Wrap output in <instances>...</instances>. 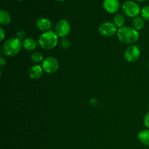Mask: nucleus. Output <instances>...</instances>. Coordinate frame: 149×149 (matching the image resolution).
<instances>
[{
	"label": "nucleus",
	"mask_w": 149,
	"mask_h": 149,
	"mask_svg": "<svg viewBox=\"0 0 149 149\" xmlns=\"http://www.w3.org/2000/svg\"><path fill=\"white\" fill-rule=\"evenodd\" d=\"M116 35L121 42L127 45L135 43L140 38V33L138 31L130 26H123L120 29H118Z\"/></svg>",
	"instance_id": "nucleus-1"
},
{
	"label": "nucleus",
	"mask_w": 149,
	"mask_h": 149,
	"mask_svg": "<svg viewBox=\"0 0 149 149\" xmlns=\"http://www.w3.org/2000/svg\"><path fill=\"white\" fill-rule=\"evenodd\" d=\"M58 43V36L55 31L50 30L44 32L38 39V44L44 49H52L57 46Z\"/></svg>",
	"instance_id": "nucleus-2"
},
{
	"label": "nucleus",
	"mask_w": 149,
	"mask_h": 149,
	"mask_svg": "<svg viewBox=\"0 0 149 149\" xmlns=\"http://www.w3.org/2000/svg\"><path fill=\"white\" fill-rule=\"evenodd\" d=\"M23 47V42L17 37L10 38L3 45V52L7 57H13L19 53Z\"/></svg>",
	"instance_id": "nucleus-3"
},
{
	"label": "nucleus",
	"mask_w": 149,
	"mask_h": 149,
	"mask_svg": "<svg viewBox=\"0 0 149 149\" xmlns=\"http://www.w3.org/2000/svg\"><path fill=\"white\" fill-rule=\"evenodd\" d=\"M122 10L124 14L130 17H135L141 14V9L139 4L132 0H128L122 4Z\"/></svg>",
	"instance_id": "nucleus-4"
},
{
	"label": "nucleus",
	"mask_w": 149,
	"mask_h": 149,
	"mask_svg": "<svg viewBox=\"0 0 149 149\" xmlns=\"http://www.w3.org/2000/svg\"><path fill=\"white\" fill-rule=\"evenodd\" d=\"M42 66L44 71L47 74H53L59 68V61L55 57H47L42 61Z\"/></svg>",
	"instance_id": "nucleus-5"
},
{
	"label": "nucleus",
	"mask_w": 149,
	"mask_h": 149,
	"mask_svg": "<svg viewBox=\"0 0 149 149\" xmlns=\"http://www.w3.org/2000/svg\"><path fill=\"white\" fill-rule=\"evenodd\" d=\"M71 31V25L66 19H61L56 23L55 26V32L58 37H66Z\"/></svg>",
	"instance_id": "nucleus-6"
},
{
	"label": "nucleus",
	"mask_w": 149,
	"mask_h": 149,
	"mask_svg": "<svg viewBox=\"0 0 149 149\" xmlns=\"http://www.w3.org/2000/svg\"><path fill=\"white\" fill-rule=\"evenodd\" d=\"M98 31L102 36H106V37H111L117 33L118 29L113 23L104 22L100 25L98 28Z\"/></svg>",
	"instance_id": "nucleus-7"
},
{
	"label": "nucleus",
	"mask_w": 149,
	"mask_h": 149,
	"mask_svg": "<svg viewBox=\"0 0 149 149\" xmlns=\"http://www.w3.org/2000/svg\"><path fill=\"white\" fill-rule=\"evenodd\" d=\"M141 56V49L138 46L131 45L127 47L125 52V58L127 62H135Z\"/></svg>",
	"instance_id": "nucleus-8"
},
{
	"label": "nucleus",
	"mask_w": 149,
	"mask_h": 149,
	"mask_svg": "<svg viewBox=\"0 0 149 149\" xmlns=\"http://www.w3.org/2000/svg\"><path fill=\"white\" fill-rule=\"evenodd\" d=\"M103 6L107 13L113 14L119 11L120 3L119 0H103Z\"/></svg>",
	"instance_id": "nucleus-9"
},
{
	"label": "nucleus",
	"mask_w": 149,
	"mask_h": 149,
	"mask_svg": "<svg viewBox=\"0 0 149 149\" xmlns=\"http://www.w3.org/2000/svg\"><path fill=\"white\" fill-rule=\"evenodd\" d=\"M36 26L39 30L46 32L51 30L52 22L48 18H46V17H40V18L36 20Z\"/></svg>",
	"instance_id": "nucleus-10"
},
{
	"label": "nucleus",
	"mask_w": 149,
	"mask_h": 149,
	"mask_svg": "<svg viewBox=\"0 0 149 149\" xmlns=\"http://www.w3.org/2000/svg\"><path fill=\"white\" fill-rule=\"evenodd\" d=\"M43 68L42 66L40 65H33L31 68L29 69V75L31 79H39L41 77H42V74H43Z\"/></svg>",
	"instance_id": "nucleus-11"
},
{
	"label": "nucleus",
	"mask_w": 149,
	"mask_h": 149,
	"mask_svg": "<svg viewBox=\"0 0 149 149\" xmlns=\"http://www.w3.org/2000/svg\"><path fill=\"white\" fill-rule=\"evenodd\" d=\"M37 47V42L33 38L28 37L23 40V47L27 51H33Z\"/></svg>",
	"instance_id": "nucleus-12"
},
{
	"label": "nucleus",
	"mask_w": 149,
	"mask_h": 149,
	"mask_svg": "<svg viewBox=\"0 0 149 149\" xmlns=\"http://www.w3.org/2000/svg\"><path fill=\"white\" fill-rule=\"evenodd\" d=\"M138 138L141 143L149 146V129H146L138 133Z\"/></svg>",
	"instance_id": "nucleus-13"
},
{
	"label": "nucleus",
	"mask_w": 149,
	"mask_h": 149,
	"mask_svg": "<svg viewBox=\"0 0 149 149\" xmlns=\"http://www.w3.org/2000/svg\"><path fill=\"white\" fill-rule=\"evenodd\" d=\"M132 26L135 30H142L145 26V20L141 16H137L132 20Z\"/></svg>",
	"instance_id": "nucleus-14"
},
{
	"label": "nucleus",
	"mask_w": 149,
	"mask_h": 149,
	"mask_svg": "<svg viewBox=\"0 0 149 149\" xmlns=\"http://www.w3.org/2000/svg\"><path fill=\"white\" fill-rule=\"evenodd\" d=\"M11 22V16L5 10H0V23L1 25H8Z\"/></svg>",
	"instance_id": "nucleus-15"
},
{
	"label": "nucleus",
	"mask_w": 149,
	"mask_h": 149,
	"mask_svg": "<svg viewBox=\"0 0 149 149\" xmlns=\"http://www.w3.org/2000/svg\"><path fill=\"white\" fill-rule=\"evenodd\" d=\"M125 23V17L122 14H116L113 17V23L116 25V26L119 29L123 27L124 24Z\"/></svg>",
	"instance_id": "nucleus-16"
},
{
	"label": "nucleus",
	"mask_w": 149,
	"mask_h": 149,
	"mask_svg": "<svg viewBox=\"0 0 149 149\" xmlns=\"http://www.w3.org/2000/svg\"><path fill=\"white\" fill-rule=\"evenodd\" d=\"M31 59L33 63H39L44 61L43 55L39 52H33L31 55Z\"/></svg>",
	"instance_id": "nucleus-17"
},
{
	"label": "nucleus",
	"mask_w": 149,
	"mask_h": 149,
	"mask_svg": "<svg viewBox=\"0 0 149 149\" xmlns=\"http://www.w3.org/2000/svg\"><path fill=\"white\" fill-rule=\"evenodd\" d=\"M141 16L144 20H149V5H146L141 9Z\"/></svg>",
	"instance_id": "nucleus-18"
},
{
	"label": "nucleus",
	"mask_w": 149,
	"mask_h": 149,
	"mask_svg": "<svg viewBox=\"0 0 149 149\" xmlns=\"http://www.w3.org/2000/svg\"><path fill=\"white\" fill-rule=\"evenodd\" d=\"M60 45L63 49H68L71 46V42H70L69 39L66 37L61 38V42H60Z\"/></svg>",
	"instance_id": "nucleus-19"
},
{
	"label": "nucleus",
	"mask_w": 149,
	"mask_h": 149,
	"mask_svg": "<svg viewBox=\"0 0 149 149\" xmlns=\"http://www.w3.org/2000/svg\"><path fill=\"white\" fill-rule=\"evenodd\" d=\"M144 125L146 127L147 129H149V111L146 114L145 117H144Z\"/></svg>",
	"instance_id": "nucleus-20"
},
{
	"label": "nucleus",
	"mask_w": 149,
	"mask_h": 149,
	"mask_svg": "<svg viewBox=\"0 0 149 149\" xmlns=\"http://www.w3.org/2000/svg\"><path fill=\"white\" fill-rule=\"evenodd\" d=\"M0 35H1V41L4 40V36H5V33L2 28H0Z\"/></svg>",
	"instance_id": "nucleus-21"
},
{
	"label": "nucleus",
	"mask_w": 149,
	"mask_h": 149,
	"mask_svg": "<svg viewBox=\"0 0 149 149\" xmlns=\"http://www.w3.org/2000/svg\"><path fill=\"white\" fill-rule=\"evenodd\" d=\"M0 63H1V66H3V65H5V63H6V61H4V59L2 58V57H1V58H0Z\"/></svg>",
	"instance_id": "nucleus-22"
},
{
	"label": "nucleus",
	"mask_w": 149,
	"mask_h": 149,
	"mask_svg": "<svg viewBox=\"0 0 149 149\" xmlns=\"http://www.w3.org/2000/svg\"><path fill=\"white\" fill-rule=\"evenodd\" d=\"M137 1H138V2H144V1H146V0H136Z\"/></svg>",
	"instance_id": "nucleus-23"
},
{
	"label": "nucleus",
	"mask_w": 149,
	"mask_h": 149,
	"mask_svg": "<svg viewBox=\"0 0 149 149\" xmlns=\"http://www.w3.org/2000/svg\"><path fill=\"white\" fill-rule=\"evenodd\" d=\"M57 1H65V0H57Z\"/></svg>",
	"instance_id": "nucleus-24"
},
{
	"label": "nucleus",
	"mask_w": 149,
	"mask_h": 149,
	"mask_svg": "<svg viewBox=\"0 0 149 149\" xmlns=\"http://www.w3.org/2000/svg\"><path fill=\"white\" fill-rule=\"evenodd\" d=\"M17 1H23V0H17Z\"/></svg>",
	"instance_id": "nucleus-25"
},
{
	"label": "nucleus",
	"mask_w": 149,
	"mask_h": 149,
	"mask_svg": "<svg viewBox=\"0 0 149 149\" xmlns=\"http://www.w3.org/2000/svg\"><path fill=\"white\" fill-rule=\"evenodd\" d=\"M148 68H149V61H148Z\"/></svg>",
	"instance_id": "nucleus-26"
}]
</instances>
